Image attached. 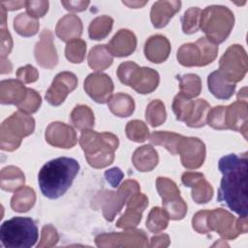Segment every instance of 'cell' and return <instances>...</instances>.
Masks as SVG:
<instances>
[{"label":"cell","mask_w":248,"mask_h":248,"mask_svg":"<svg viewBox=\"0 0 248 248\" xmlns=\"http://www.w3.org/2000/svg\"><path fill=\"white\" fill-rule=\"evenodd\" d=\"M218 168L223 174L218 191V202L241 217L248 212V157L247 152L240 156L229 154L219 160Z\"/></svg>","instance_id":"cell-1"},{"label":"cell","mask_w":248,"mask_h":248,"mask_svg":"<svg viewBox=\"0 0 248 248\" xmlns=\"http://www.w3.org/2000/svg\"><path fill=\"white\" fill-rule=\"evenodd\" d=\"M78 170L79 164L74 158L59 157L46 163L38 174L43 195L48 199L63 196L71 187Z\"/></svg>","instance_id":"cell-2"},{"label":"cell","mask_w":248,"mask_h":248,"mask_svg":"<svg viewBox=\"0 0 248 248\" xmlns=\"http://www.w3.org/2000/svg\"><path fill=\"white\" fill-rule=\"evenodd\" d=\"M78 141L87 163L95 169H103L110 165L119 145L115 135L108 132L97 133L91 129L82 131Z\"/></svg>","instance_id":"cell-3"},{"label":"cell","mask_w":248,"mask_h":248,"mask_svg":"<svg viewBox=\"0 0 248 248\" xmlns=\"http://www.w3.org/2000/svg\"><path fill=\"white\" fill-rule=\"evenodd\" d=\"M233 24L234 16L229 8L211 5L202 11L199 27L205 33L208 40L218 45L229 37Z\"/></svg>","instance_id":"cell-4"},{"label":"cell","mask_w":248,"mask_h":248,"mask_svg":"<svg viewBox=\"0 0 248 248\" xmlns=\"http://www.w3.org/2000/svg\"><path fill=\"white\" fill-rule=\"evenodd\" d=\"M0 240L6 248H29L38 240V228L29 217H14L1 225Z\"/></svg>","instance_id":"cell-5"},{"label":"cell","mask_w":248,"mask_h":248,"mask_svg":"<svg viewBox=\"0 0 248 248\" xmlns=\"http://www.w3.org/2000/svg\"><path fill=\"white\" fill-rule=\"evenodd\" d=\"M35 129V120L21 110L14 112L0 127V147L5 151L17 149L24 137L31 135Z\"/></svg>","instance_id":"cell-6"},{"label":"cell","mask_w":248,"mask_h":248,"mask_svg":"<svg viewBox=\"0 0 248 248\" xmlns=\"http://www.w3.org/2000/svg\"><path fill=\"white\" fill-rule=\"evenodd\" d=\"M119 80L131 86L140 94H149L153 92L160 81L159 74L148 67H140L133 61H126L119 65L117 69Z\"/></svg>","instance_id":"cell-7"},{"label":"cell","mask_w":248,"mask_h":248,"mask_svg":"<svg viewBox=\"0 0 248 248\" xmlns=\"http://www.w3.org/2000/svg\"><path fill=\"white\" fill-rule=\"evenodd\" d=\"M140 191V185L136 180H125L118 188L117 192L104 190L99 192L93 199V206L101 208L107 221H113L115 215L120 212L127 199L136 192Z\"/></svg>","instance_id":"cell-8"},{"label":"cell","mask_w":248,"mask_h":248,"mask_svg":"<svg viewBox=\"0 0 248 248\" xmlns=\"http://www.w3.org/2000/svg\"><path fill=\"white\" fill-rule=\"evenodd\" d=\"M218 53L216 44L206 37H201L194 43L182 45L177 50V60L185 67H202L215 60Z\"/></svg>","instance_id":"cell-9"},{"label":"cell","mask_w":248,"mask_h":248,"mask_svg":"<svg viewBox=\"0 0 248 248\" xmlns=\"http://www.w3.org/2000/svg\"><path fill=\"white\" fill-rule=\"evenodd\" d=\"M206 226L210 232H216L225 239L236 238L240 233L248 231L247 217H235L226 209L216 208L208 212Z\"/></svg>","instance_id":"cell-10"},{"label":"cell","mask_w":248,"mask_h":248,"mask_svg":"<svg viewBox=\"0 0 248 248\" xmlns=\"http://www.w3.org/2000/svg\"><path fill=\"white\" fill-rule=\"evenodd\" d=\"M248 70V58L242 46L232 45L219 60V71L231 82L236 83L245 77Z\"/></svg>","instance_id":"cell-11"},{"label":"cell","mask_w":248,"mask_h":248,"mask_svg":"<svg viewBox=\"0 0 248 248\" xmlns=\"http://www.w3.org/2000/svg\"><path fill=\"white\" fill-rule=\"evenodd\" d=\"M156 188L162 198L163 208L167 211L170 219H183L187 213V204L180 197V192L175 182L160 176L156 180Z\"/></svg>","instance_id":"cell-12"},{"label":"cell","mask_w":248,"mask_h":248,"mask_svg":"<svg viewBox=\"0 0 248 248\" xmlns=\"http://www.w3.org/2000/svg\"><path fill=\"white\" fill-rule=\"evenodd\" d=\"M98 247H147L148 239L141 230L129 229L123 232H106L96 236Z\"/></svg>","instance_id":"cell-13"},{"label":"cell","mask_w":248,"mask_h":248,"mask_svg":"<svg viewBox=\"0 0 248 248\" xmlns=\"http://www.w3.org/2000/svg\"><path fill=\"white\" fill-rule=\"evenodd\" d=\"M178 154L184 168L196 170L204 162L205 145L198 138L183 137L178 146Z\"/></svg>","instance_id":"cell-14"},{"label":"cell","mask_w":248,"mask_h":248,"mask_svg":"<svg viewBox=\"0 0 248 248\" xmlns=\"http://www.w3.org/2000/svg\"><path fill=\"white\" fill-rule=\"evenodd\" d=\"M126 204V211L117 220L115 226L125 230L134 229L140 224L141 220V214L148 205V199L144 194H141L139 191L127 199Z\"/></svg>","instance_id":"cell-15"},{"label":"cell","mask_w":248,"mask_h":248,"mask_svg":"<svg viewBox=\"0 0 248 248\" xmlns=\"http://www.w3.org/2000/svg\"><path fill=\"white\" fill-rule=\"evenodd\" d=\"M78 78L71 72H61L56 75L46 93V100L52 106L61 105L69 93L76 89Z\"/></svg>","instance_id":"cell-16"},{"label":"cell","mask_w":248,"mask_h":248,"mask_svg":"<svg viewBox=\"0 0 248 248\" xmlns=\"http://www.w3.org/2000/svg\"><path fill=\"white\" fill-rule=\"evenodd\" d=\"M84 90L95 102L105 104L111 97L113 82L106 74L93 73L85 78Z\"/></svg>","instance_id":"cell-17"},{"label":"cell","mask_w":248,"mask_h":248,"mask_svg":"<svg viewBox=\"0 0 248 248\" xmlns=\"http://www.w3.org/2000/svg\"><path fill=\"white\" fill-rule=\"evenodd\" d=\"M46 140L52 146L60 148H72L78 139L75 130L63 122H52L46 129Z\"/></svg>","instance_id":"cell-18"},{"label":"cell","mask_w":248,"mask_h":248,"mask_svg":"<svg viewBox=\"0 0 248 248\" xmlns=\"http://www.w3.org/2000/svg\"><path fill=\"white\" fill-rule=\"evenodd\" d=\"M37 63L46 69H53L58 63V56L53 45V35L50 30L45 29L34 49Z\"/></svg>","instance_id":"cell-19"},{"label":"cell","mask_w":248,"mask_h":248,"mask_svg":"<svg viewBox=\"0 0 248 248\" xmlns=\"http://www.w3.org/2000/svg\"><path fill=\"white\" fill-rule=\"evenodd\" d=\"M182 183L192 188V199L197 203H206L213 197V188L201 172L187 171L181 176Z\"/></svg>","instance_id":"cell-20"},{"label":"cell","mask_w":248,"mask_h":248,"mask_svg":"<svg viewBox=\"0 0 248 248\" xmlns=\"http://www.w3.org/2000/svg\"><path fill=\"white\" fill-rule=\"evenodd\" d=\"M247 102L236 101L227 107L226 124L228 129L240 132L247 140V118H248Z\"/></svg>","instance_id":"cell-21"},{"label":"cell","mask_w":248,"mask_h":248,"mask_svg":"<svg viewBox=\"0 0 248 248\" xmlns=\"http://www.w3.org/2000/svg\"><path fill=\"white\" fill-rule=\"evenodd\" d=\"M137 46L135 34L128 29H120L107 45L112 56L124 57L132 54Z\"/></svg>","instance_id":"cell-22"},{"label":"cell","mask_w":248,"mask_h":248,"mask_svg":"<svg viewBox=\"0 0 248 248\" xmlns=\"http://www.w3.org/2000/svg\"><path fill=\"white\" fill-rule=\"evenodd\" d=\"M181 2L177 0L157 1L152 5L150 11V19L155 28L165 27L170 18L179 12Z\"/></svg>","instance_id":"cell-23"},{"label":"cell","mask_w":248,"mask_h":248,"mask_svg":"<svg viewBox=\"0 0 248 248\" xmlns=\"http://www.w3.org/2000/svg\"><path fill=\"white\" fill-rule=\"evenodd\" d=\"M170 52V43L163 35H153L144 45L145 57L153 63L159 64L166 61Z\"/></svg>","instance_id":"cell-24"},{"label":"cell","mask_w":248,"mask_h":248,"mask_svg":"<svg viewBox=\"0 0 248 248\" xmlns=\"http://www.w3.org/2000/svg\"><path fill=\"white\" fill-rule=\"evenodd\" d=\"M26 94L27 88L18 79H5L0 82L1 104L18 106L24 101Z\"/></svg>","instance_id":"cell-25"},{"label":"cell","mask_w":248,"mask_h":248,"mask_svg":"<svg viewBox=\"0 0 248 248\" xmlns=\"http://www.w3.org/2000/svg\"><path fill=\"white\" fill-rule=\"evenodd\" d=\"M55 33L58 38L67 43L78 39L82 33V22L76 15H66L57 22Z\"/></svg>","instance_id":"cell-26"},{"label":"cell","mask_w":248,"mask_h":248,"mask_svg":"<svg viewBox=\"0 0 248 248\" xmlns=\"http://www.w3.org/2000/svg\"><path fill=\"white\" fill-rule=\"evenodd\" d=\"M207 85L211 94L221 100L230 99L235 90V83L229 81L219 70L207 77Z\"/></svg>","instance_id":"cell-27"},{"label":"cell","mask_w":248,"mask_h":248,"mask_svg":"<svg viewBox=\"0 0 248 248\" xmlns=\"http://www.w3.org/2000/svg\"><path fill=\"white\" fill-rule=\"evenodd\" d=\"M135 168L140 171H150L158 164L159 157L157 151L151 145L138 147L132 157Z\"/></svg>","instance_id":"cell-28"},{"label":"cell","mask_w":248,"mask_h":248,"mask_svg":"<svg viewBox=\"0 0 248 248\" xmlns=\"http://www.w3.org/2000/svg\"><path fill=\"white\" fill-rule=\"evenodd\" d=\"M25 176L20 169L15 166H8L2 169L0 173L1 188L8 192H16L23 187Z\"/></svg>","instance_id":"cell-29"},{"label":"cell","mask_w":248,"mask_h":248,"mask_svg":"<svg viewBox=\"0 0 248 248\" xmlns=\"http://www.w3.org/2000/svg\"><path fill=\"white\" fill-rule=\"evenodd\" d=\"M110 111L118 117H128L135 110V102L133 98L125 93H116L108 101Z\"/></svg>","instance_id":"cell-30"},{"label":"cell","mask_w":248,"mask_h":248,"mask_svg":"<svg viewBox=\"0 0 248 248\" xmlns=\"http://www.w3.org/2000/svg\"><path fill=\"white\" fill-rule=\"evenodd\" d=\"M87 61L91 69L100 72L108 68L112 64L113 57L108 51L107 46L97 45L89 51Z\"/></svg>","instance_id":"cell-31"},{"label":"cell","mask_w":248,"mask_h":248,"mask_svg":"<svg viewBox=\"0 0 248 248\" xmlns=\"http://www.w3.org/2000/svg\"><path fill=\"white\" fill-rule=\"evenodd\" d=\"M36 202L35 191L27 186H23L16 191L11 200V207L16 212H26L33 207Z\"/></svg>","instance_id":"cell-32"},{"label":"cell","mask_w":248,"mask_h":248,"mask_svg":"<svg viewBox=\"0 0 248 248\" xmlns=\"http://www.w3.org/2000/svg\"><path fill=\"white\" fill-rule=\"evenodd\" d=\"M183 136L166 132V131H156L150 136V141L155 145H161L165 147L172 155L178 154V146Z\"/></svg>","instance_id":"cell-33"},{"label":"cell","mask_w":248,"mask_h":248,"mask_svg":"<svg viewBox=\"0 0 248 248\" xmlns=\"http://www.w3.org/2000/svg\"><path fill=\"white\" fill-rule=\"evenodd\" d=\"M71 121L80 131L89 130L94 126V113L89 107L78 105L71 112Z\"/></svg>","instance_id":"cell-34"},{"label":"cell","mask_w":248,"mask_h":248,"mask_svg":"<svg viewBox=\"0 0 248 248\" xmlns=\"http://www.w3.org/2000/svg\"><path fill=\"white\" fill-rule=\"evenodd\" d=\"M40 24L38 18L29 16L27 13L17 15L14 19V28L17 34L23 37H31L37 34Z\"/></svg>","instance_id":"cell-35"},{"label":"cell","mask_w":248,"mask_h":248,"mask_svg":"<svg viewBox=\"0 0 248 248\" xmlns=\"http://www.w3.org/2000/svg\"><path fill=\"white\" fill-rule=\"evenodd\" d=\"M113 19L108 16H100L95 17L89 24L88 34L92 40H103L111 31Z\"/></svg>","instance_id":"cell-36"},{"label":"cell","mask_w":248,"mask_h":248,"mask_svg":"<svg viewBox=\"0 0 248 248\" xmlns=\"http://www.w3.org/2000/svg\"><path fill=\"white\" fill-rule=\"evenodd\" d=\"M209 104L203 99L194 101V108L190 117L185 122L188 127L201 128L206 124V115L209 110Z\"/></svg>","instance_id":"cell-37"},{"label":"cell","mask_w":248,"mask_h":248,"mask_svg":"<svg viewBox=\"0 0 248 248\" xmlns=\"http://www.w3.org/2000/svg\"><path fill=\"white\" fill-rule=\"evenodd\" d=\"M177 79L179 80L180 93L189 98L200 95L202 91V80L198 75L185 74L182 76H177Z\"/></svg>","instance_id":"cell-38"},{"label":"cell","mask_w":248,"mask_h":248,"mask_svg":"<svg viewBox=\"0 0 248 248\" xmlns=\"http://www.w3.org/2000/svg\"><path fill=\"white\" fill-rule=\"evenodd\" d=\"M169 215L164 208L153 207L146 219V228L151 232H160L164 231L169 224Z\"/></svg>","instance_id":"cell-39"},{"label":"cell","mask_w":248,"mask_h":248,"mask_svg":"<svg viewBox=\"0 0 248 248\" xmlns=\"http://www.w3.org/2000/svg\"><path fill=\"white\" fill-rule=\"evenodd\" d=\"M171 108L176 116V119L182 122H186L192 113L194 101L182 93H178L173 99Z\"/></svg>","instance_id":"cell-40"},{"label":"cell","mask_w":248,"mask_h":248,"mask_svg":"<svg viewBox=\"0 0 248 248\" xmlns=\"http://www.w3.org/2000/svg\"><path fill=\"white\" fill-rule=\"evenodd\" d=\"M145 118L148 124L152 127H157L163 124L167 118L165 105L160 100L151 101L145 110Z\"/></svg>","instance_id":"cell-41"},{"label":"cell","mask_w":248,"mask_h":248,"mask_svg":"<svg viewBox=\"0 0 248 248\" xmlns=\"http://www.w3.org/2000/svg\"><path fill=\"white\" fill-rule=\"evenodd\" d=\"M126 136L130 140L135 142H143L149 137V130L147 125L140 120H131L127 123Z\"/></svg>","instance_id":"cell-42"},{"label":"cell","mask_w":248,"mask_h":248,"mask_svg":"<svg viewBox=\"0 0 248 248\" xmlns=\"http://www.w3.org/2000/svg\"><path fill=\"white\" fill-rule=\"evenodd\" d=\"M86 52V43L81 39H75L68 42L65 48L66 58L72 63H81Z\"/></svg>","instance_id":"cell-43"},{"label":"cell","mask_w":248,"mask_h":248,"mask_svg":"<svg viewBox=\"0 0 248 248\" xmlns=\"http://www.w3.org/2000/svg\"><path fill=\"white\" fill-rule=\"evenodd\" d=\"M202 10L198 7L189 8L182 16V30L186 34H194L199 30Z\"/></svg>","instance_id":"cell-44"},{"label":"cell","mask_w":248,"mask_h":248,"mask_svg":"<svg viewBox=\"0 0 248 248\" xmlns=\"http://www.w3.org/2000/svg\"><path fill=\"white\" fill-rule=\"evenodd\" d=\"M226 111L227 107L225 106H218L210 108L206 115V123L216 130L228 129L226 124Z\"/></svg>","instance_id":"cell-45"},{"label":"cell","mask_w":248,"mask_h":248,"mask_svg":"<svg viewBox=\"0 0 248 248\" xmlns=\"http://www.w3.org/2000/svg\"><path fill=\"white\" fill-rule=\"evenodd\" d=\"M41 104H42V99L39 93H37L35 90L31 88H27L26 97L24 101L17 106V108L19 110L25 113L31 114L36 112L39 109Z\"/></svg>","instance_id":"cell-46"},{"label":"cell","mask_w":248,"mask_h":248,"mask_svg":"<svg viewBox=\"0 0 248 248\" xmlns=\"http://www.w3.org/2000/svg\"><path fill=\"white\" fill-rule=\"evenodd\" d=\"M58 240H59V235L56 229L51 225H46L42 229L41 241L37 245V247L38 248L52 247L58 242Z\"/></svg>","instance_id":"cell-47"},{"label":"cell","mask_w":248,"mask_h":248,"mask_svg":"<svg viewBox=\"0 0 248 248\" xmlns=\"http://www.w3.org/2000/svg\"><path fill=\"white\" fill-rule=\"evenodd\" d=\"M48 1L39 0V1H26L25 8L27 14L35 18L44 16L48 10Z\"/></svg>","instance_id":"cell-48"},{"label":"cell","mask_w":248,"mask_h":248,"mask_svg":"<svg viewBox=\"0 0 248 248\" xmlns=\"http://www.w3.org/2000/svg\"><path fill=\"white\" fill-rule=\"evenodd\" d=\"M16 78L22 83H31L38 79L39 73L32 65H25L24 67L18 68L16 71Z\"/></svg>","instance_id":"cell-49"},{"label":"cell","mask_w":248,"mask_h":248,"mask_svg":"<svg viewBox=\"0 0 248 248\" xmlns=\"http://www.w3.org/2000/svg\"><path fill=\"white\" fill-rule=\"evenodd\" d=\"M209 210H202L197 212L193 219H192V225L194 230L199 233H208L209 231L206 226V218L208 215Z\"/></svg>","instance_id":"cell-50"},{"label":"cell","mask_w":248,"mask_h":248,"mask_svg":"<svg viewBox=\"0 0 248 248\" xmlns=\"http://www.w3.org/2000/svg\"><path fill=\"white\" fill-rule=\"evenodd\" d=\"M0 38H1V57H6L13 48V40L11 34L9 33L6 27H1L0 30Z\"/></svg>","instance_id":"cell-51"},{"label":"cell","mask_w":248,"mask_h":248,"mask_svg":"<svg viewBox=\"0 0 248 248\" xmlns=\"http://www.w3.org/2000/svg\"><path fill=\"white\" fill-rule=\"evenodd\" d=\"M123 176H124V173L122 172V170L116 167L111 168L105 171V177L107 181L114 188H116L119 185Z\"/></svg>","instance_id":"cell-52"},{"label":"cell","mask_w":248,"mask_h":248,"mask_svg":"<svg viewBox=\"0 0 248 248\" xmlns=\"http://www.w3.org/2000/svg\"><path fill=\"white\" fill-rule=\"evenodd\" d=\"M61 4L64 6V8L71 12H82L87 9L88 5L90 4L89 1L84 0H70V1H61Z\"/></svg>","instance_id":"cell-53"},{"label":"cell","mask_w":248,"mask_h":248,"mask_svg":"<svg viewBox=\"0 0 248 248\" xmlns=\"http://www.w3.org/2000/svg\"><path fill=\"white\" fill-rule=\"evenodd\" d=\"M170 244V237L166 233H161L153 236L150 239V247H168Z\"/></svg>","instance_id":"cell-54"},{"label":"cell","mask_w":248,"mask_h":248,"mask_svg":"<svg viewBox=\"0 0 248 248\" xmlns=\"http://www.w3.org/2000/svg\"><path fill=\"white\" fill-rule=\"evenodd\" d=\"M25 2L26 1H2L0 5L3 6L6 10L15 11L25 7Z\"/></svg>","instance_id":"cell-55"},{"label":"cell","mask_w":248,"mask_h":248,"mask_svg":"<svg viewBox=\"0 0 248 248\" xmlns=\"http://www.w3.org/2000/svg\"><path fill=\"white\" fill-rule=\"evenodd\" d=\"M13 70L11 62L6 57H1V74H10Z\"/></svg>","instance_id":"cell-56"},{"label":"cell","mask_w":248,"mask_h":248,"mask_svg":"<svg viewBox=\"0 0 248 248\" xmlns=\"http://www.w3.org/2000/svg\"><path fill=\"white\" fill-rule=\"evenodd\" d=\"M122 3L126 6H128L129 8L138 9V8L143 7L147 3V1H123Z\"/></svg>","instance_id":"cell-57"},{"label":"cell","mask_w":248,"mask_h":248,"mask_svg":"<svg viewBox=\"0 0 248 248\" xmlns=\"http://www.w3.org/2000/svg\"><path fill=\"white\" fill-rule=\"evenodd\" d=\"M247 88L243 87L242 89L239 90L238 94H237V101L240 102H247Z\"/></svg>","instance_id":"cell-58"}]
</instances>
